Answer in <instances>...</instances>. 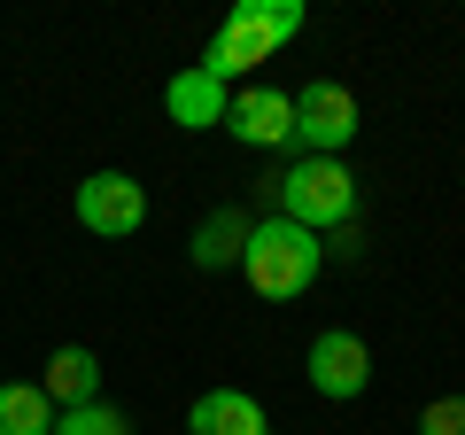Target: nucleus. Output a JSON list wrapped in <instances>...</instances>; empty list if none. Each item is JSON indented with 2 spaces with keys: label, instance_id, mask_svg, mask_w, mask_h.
<instances>
[{
  "label": "nucleus",
  "instance_id": "nucleus-1",
  "mask_svg": "<svg viewBox=\"0 0 465 435\" xmlns=\"http://www.w3.org/2000/svg\"><path fill=\"white\" fill-rule=\"evenodd\" d=\"M295 32H302V0H232L217 39H210V55H202V70L217 86H232V78H249L256 63H272Z\"/></svg>",
  "mask_w": 465,
  "mask_h": 435
},
{
  "label": "nucleus",
  "instance_id": "nucleus-2",
  "mask_svg": "<svg viewBox=\"0 0 465 435\" xmlns=\"http://www.w3.org/2000/svg\"><path fill=\"white\" fill-rule=\"evenodd\" d=\"M318 272H326V241L302 234V226H287V218H264V226H249V241H241V280L264 303L311 296Z\"/></svg>",
  "mask_w": 465,
  "mask_h": 435
},
{
  "label": "nucleus",
  "instance_id": "nucleus-3",
  "mask_svg": "<svg viewBox=\"0 0 465 435\" xmlns=\"http://www.w3.org/2000/svg\"><path fill=\"white\" fill-rule=\"evenodd\" d=\"M280 218L326 241L333 226L357 218V171H349L341 156H302L295 171H280Z\"/></svg>",
  "mask_w": 465,
  "mask_h": 435
},
{
  "label": "nucleus",
  "instance_id": "nucleus-4",
  "mask_svg": "<svg viewBox=\"0 0 465 435\" xmlns=\"http://www.w3.org/2000/svg\"><path fill=\"white\" fill-rule=\"evenodd\" d=\"M357 125H365V109H357V94H349L341 78L295 86V148L302 156H341L349 140H357Z\"/></svg>",
  "mask_w": 465,
  "mask_h": 435
},
{
  "label": "nucleus",
  "instance_id": "nucleus-5",
  "mask_svg": "<svg viewBox=\"0 0 465 435\" xmlns=\"http://www.w3.org/2000/svg\"><path fill=\"white\" fill-rule=\"evenodd\" d=\"M78 226L101 241H124L148 226V187L133 179V171H94V179H78Z\"/></svg>",
  "mask_w": 465,
  "mask_h": 435
},
{
  "label": "nucleus",
  "instance_id": "nucleus-6",
  "mask_svg": "<svg viewBox=\"0 0 465 435\" xmlns=\"http://www.w3.org/2000/svg\"><path fill=\"white\" fill-rule=\"evenodd\" d=\"M302 373H311V389L326 404H349V397L372 389V350L349 335V327H326V335L311 342V358H302Z\"/></svg>",
  "mask_w": 465,
  "mask_h": 435
},
{
  "label": "nucleus",
  "instance_id": "nucleus-7",
  "mask_svg": "<svg viewBox=\"0 0 465 435\" xmlns=\"http://www.w3.org/2000/svg\"><path fill=\"white\" fill-rule=\"evenodd\" d=\"M225 133L249 148H295V94L280 86H241L225 101Z\"/></svg>",
  "mask_w": 465,
  "mask_h": 435
},
{
  "label": "nucleus",
  "instance_id": "nucleus-8",
  "mask_svg": "<svg viewBox=\"0 0 465 435\" xmlns=\"http://www.w3.org/2000/svg\"><path fill=\"white\" fill-rule=\"evenodd\" d=\"M225 101H232V86H217L210 70H179V78L163 86V117L179 125V133H210V125H225Z\"/></svg>",
  "mask_w": 465,
  "mask_h": 435
},
{
  "label": "nucleus",
  "instance_id": "nucleus-9",
  "mask_svg": "<svg viewBox=\"0 0 465 435\" xmlns=\"http://www.w3.org/2000/svg\"><path fill=\"white\" fill-rule=\"evenodd\" d=\"M186 435H272V420L249 389H202L186 404Z\"/></svg>",
  "mask_w": 465,
  "mask_h": 435
},
{
  "label": "nucleus",
  "instance_id": "nucleus-10",
  "mask_svg": "<svg viewBox=\"0 0 465 435\" xmlns=\"http://www.w3.org/2000/svg\"><path fill=\"white\" fill-rule=\"evenodd\" d=\"M256 218L241 210V202H225V210H210L194 226V241H186V257H194L202 272H241V241H249Z\"/></svg>",
  "mask_w": 465,
  "mask_h": 435
},
{
  "label": "nucleus",
  "instance_id": "nucleus-11",
  "mask_svg": "<svg viewBox=\"0 0 465 435\" xmlns=\"http://www.w3.org/2000/svg\"><path fill=\"white\" fill-rule=\"evenodd\" d=\"M39 389H47L54 412H70V404H94V397H101V358L85 350V342H63V350L47 358V373H39Z\"/></svg>",
  "mask_w": 465,
  "mask_h": 435
},
{
  "label": "nucleus",
  "instance_id": "nucleus-12",
  "mask_svg": "<svg viewBox=\"0 0 465 435\" xmlns=\"http://www.w3.org/2000/svg\"><path fill=\"white\" fill-rule=\"evenodd\" d=\"M0 435H54V404L39 381H0Z\"/></svg>",
  "mask_w": 465,
  "mask_h": 435
},
{
  "label": "nucleus",
  "instance_id": "nucleus-13",
  "mask_svg": "<svg viewBox=\"0 0 465 435\" xmlns=\"http://www.w3.org/2000/svg\"><path fill=\"white\" fill-rule=\"evenodd\" d=\"M54 435H133V420L116 412V404H70V412H54Z\"/></svg>",
  "mask_w": 465,
  "mask_h": 435
},
{
  "label": "nucleus",
  "instance_id": "nucleus-14",
  "mask_svg": "<svg viewBox=\"0 0 465 435\" xmlns=\"http://www.w3.org/2000/svg\"><path fill=\"white\" fill-rule=\"evenodd\" d=\"M419 435H465V397H434V404H419Z\"/></svg>",
  "mask_w": 465,
  "mask_h": 435
},
{
  "label": "nucleus",
  "instance_id": "nucleus-15",
  "mask_svg": "<svg viewBox=\"0 0 465 435\" xmlns=\"http://www.w3.org/2000/svg\"><path fill=\"white\" fill-rule=\"evenodd\" d=\"M326 257H341V265H357V257H365V234H357V218H349V226H333V249Z\"/></svg>",
  "mask_w": 465,
  "mask_h": 435
}]
</instances>
